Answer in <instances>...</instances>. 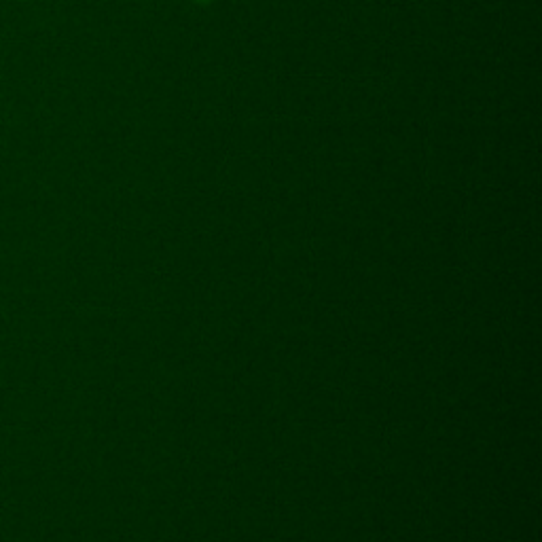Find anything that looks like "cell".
<instances>
[{"label":"cell","instance_id":"cell-1","mask_svg":"<svg viewBox=\"0 0 542 542\" xmlns=\"http://www.w3.org/2000/svg\"><path fill=\"white\" fill-rule=\"evenodd\" d=\"M199 2H206V0H199Z\"/></svg>","mask_w":542,"mask_h":542}]
</instances>
